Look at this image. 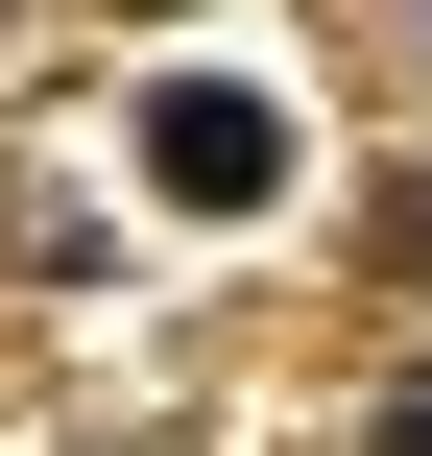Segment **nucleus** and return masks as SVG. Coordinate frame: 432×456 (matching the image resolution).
Instances as JSON below:
<instances>
[{
    "instance_id": "nucleus-1",
    "label": "nucleus",
    "mask_w": 432,
    "mask_h": 456,
    "mask_svg": "<svg viewBox=\"0 0 432 456\" xmlns=\"http://www.w3.org/2000/svg\"><path fill=\"white\" fill-rule=\"evenodd\" d=\"M120 144H144V192H168V216H265V192H289V120H265L240 72H168Z\"/></svg>"
},
{
    "instance_id": "nucleus-2",
    "label": "nucleus",
    "mask_w": 432,
    "mask_h": 456,
    "mask_svg": "<svg viewBox=\"0 0 432 456\" xmlns=\"http://www.w3.org/2000/svg\"><path fill=\"white\" fill-rule=\"evenodd\" d=\"M385 456H432V385H385Z\"/></svg>"
},
{
    "instance_id": "nucleus-3",
    "label": "nucleus",
    "mask_w": 432,
    "mask_h": 456,
    "mask_svg": "<svg viewBox=\"0 0 432 456\" xmlns=\"http://www.w3.org/2000/svg\"><path fill=\"white\" fill-rule=\"evenodd\" d=\"M385 240H409V289H432V192H409V216H385Z\"/></svg>"
}]
</instances>
